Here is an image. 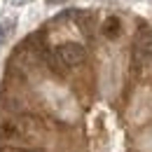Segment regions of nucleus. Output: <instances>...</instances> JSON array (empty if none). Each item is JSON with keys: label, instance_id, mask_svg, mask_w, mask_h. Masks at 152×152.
<instances>
[{"label": "nucleus", "instance_id": "nucleus-5", "mask_svg": "<svg viewBox=\"0 0 152 152\" xmlns=\"http://www.w3.org/2000/svg\"><path fill=\"white\" fill-rule=\"evenodd\" d=\"M33 152H42V150H33Z\"/></svg>", "mask_w": 152, "mask_h": 152}, {"label": "nucleus", "instance_id": "nucleus-4", "mask_svg": "<svg viewBox=\"0 0 152 152\" xmlns=\"http://www.w3.org/2000/svg\"><path fill=\"white\" fill-rule=\"evenodd\" d=\"M2 40H5V28L0 26V47H2Z\"/></svg>", "mask_w": 152, "mask_h": 152}, {"label": "nucleus", "instance_id": "nucleus-2", "mask_svg": "<svg viewBox=\"0 0 152 152\" xmlns=\"http://www.w3.org/2000/svg\"><path fill=\"white\" fill-rule=\"evenodd\" d=\"M136 49L140 54H145V56H152V31L150 28H145V31H140L136 35Z\"/></svg>", "mask_w": 152, "mask_h": 152}, {"label": "nucleus", "instance_id": "nucleus-3", "mask_svg": "<svg viewBox=\"0 0 152 152\" xmlns=\"http://www.w3.org/2000/svg\"><path fill=\"white\" fill-rule=\"evenodd\" d=\"M119 33H122V23H119L117 17H108V19L103 21V35H105L108 40L119 38Z\"/></svg>", "mask_w": 152, "mask_h": 152}, {"label": "nucleus", "instance_id": "nucleus-1", "mask_svg": "<svg viewBox=\"0 0 152 152\" xmlns=\"http://www.w3.org/2000/svg\"><path fill=\"white\" fill-rule=\"evenodd\" d=\"M54 54L58 56V61H61L66 68L80 66V63L84 61V56H87L84 47H82V45H77V42H63V45H58L56 49H54Z\"/></svg>", "mask_w": 152, "mask_h": 152}]
</instances>
